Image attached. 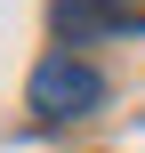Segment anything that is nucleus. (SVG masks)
<instances>
[{
	"instance_id": "f257e3e1",
	"label": "nucleus",
	"mask_w": 145,
	"mask_h": 153,
	"mask_svg": "<svg viewBox=\"0 0 145 153\" xmlns=\"http://www.w3.org/2000/svg\"><path fill=\"white\" fill-rule=\"evenodd\" d=\"M105 105V73L89 65V56H40L32 65V113L40 121H81V113H97Z\"/></svg>"
},
{
	"instance_id": "f03ea898",
	"label": "nucleus",
	"mask_w": 145,
	"mask_h": 153,
	"mask_svg": "<svg viewBox=\"0 0 145 153\" xmlns=\"http://www.w3.org/2000/svg\"><path fill=\"white\" fill-rule=\"evenodd\" d=\"M48 16H57V32H65V40H105V32L121 24V16H113V0H57Z\"/></svg>"
},
{
	"instance_id": "7ed1b4c3",
	"label": "nucleus",
	"mask_w": 145,
	"mask_h": 153,
	"mask_svg": "<svg viewBox=\"0 0 145 153\" xmlns=\"http://www.w3.org/2000/svg\"><path fill=\"white\" fill-rule=\"evenodd\" d=\"M113 16L121 24H145V0H113Z\"/></svg>"
}]
</instances>
